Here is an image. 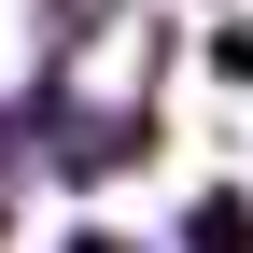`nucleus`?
<instances>
[{"instance_id":"1","label":"nucleus","mask_w":253,"mask_h":253,"mask_svg":"<svg viewBox=\"0 0 253 253\" xmlns=\"http://www.w3.org/2000/svg\"><path fill=\"white\" fill-rule=\"evenodd\" d=\"M211 71H225L239 99H253V28H225V42H211Z\"/></svg>"}]
</instances>
